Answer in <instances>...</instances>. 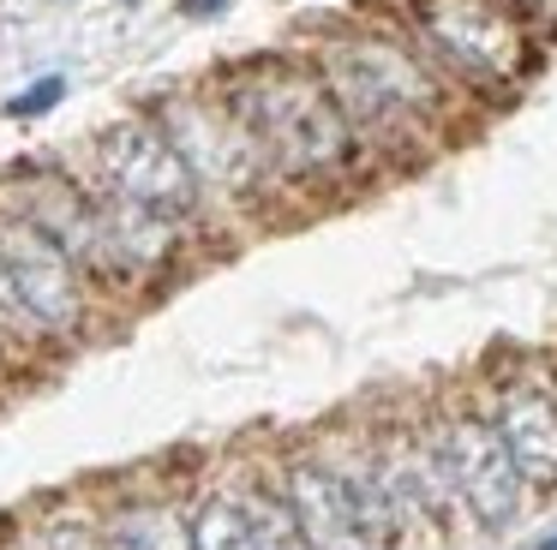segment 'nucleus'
Listing matches in <instances>:
<instances>
[{
  "label": "nucleus",
  "instance_id": "nucleus-15",
  "mask_svg": "<svg viewBox=\"0 0 557 550\" xmlns=\"http://www.w3.org/2000/svg\"><path fill=\"white\" fill-rule=\"evenodd\" d=\"M240 497H246V514H252V545L258 550H312L294 521L288 497H282V478L276 473H258V478H240Z\"/></svg>",
  "mask_w": 557,
  "mask_h": 550
},
{
  "label": "nucleus",
  "instance_id": "nucleus-10",
  "mask_svg": "<svg viewBox=\"0 0 557 550\" xmlns=\"http://www.w3.org/2000/svg\"><path fill=\"white\" fill-rule=\"evenodd\" d=\"M90 191H97V210H102V227H109V246H114V263H121L126 293H133V287L169 282L186 263V251H193V239H198L193 227L169 222L162 210L121 198V191L97 186V179H90Z\"/></svg>",
  "mask_w": 557,
  "mask_h": 550
},
{
  "label": "nucleus",
  "instance_id": "nucleus-12",
  "mask_svg": "<svg viewBox=\"0 0 557 550\" xmlns=\"http://www.w3.org/2000/svg\"><path fill=\"white\" fill-rule=\"evenodd\" d=\"M276 478H282V497H288V509H294V521H300V533L312 550H377L372 538H366L342 478L330 473V461L318 449H294L288 461L276 466Z\"/></svg>",
  "mask_w": 557,
  "mask_h": 550
},
{
  "label": "nucleus",
  "instance_id": "nucleus-6",
  "mask_svg": "<svg viewBox=\"0 0 557 550\" xmlns=\"http://www.w3.org/2000/svg\"><path fill=\"white\" fill-rule=\"evenodd\" d=\"M425 425H432V442H437V454H444V473H449V485H456L461 514H468L480 533H509V526L521 521V509H528V478L516 473V461H509L497 425L485 418V407L480 401H449V407H437Z\"/></svg>",
  "mask_w": 557,
  "mask_h": 550
},
{
  "label": "nucleus",
  "instance_id": "nucleus-11",
  "mask_svg": "<svg viewBox=\"0 0 557 550\" xmlns=\"http://www.w3.org/2000/svg\"><path fill=\"white\" fill-rule=\"evenodd\" d=\"M485 418L497 425L528 490H557V383L528 377V371L504 377L485 401Z\"/></svg>",
  "mask_w": 557,
  "mask_h": 550
},
{
  "label": "nucleus",
  "instance_id": "nucleus-20",
  "mask_svg": "<svg viewBox=\"0 0 557 550\" xmlns=\"http://www.w3.org/2000/svg\"><path fill=\"white\" fill-rule=\"evenodd\" d=\"M222 7H228V0H181V12H186V18H216Z\"/></svg>",
  "mask_w": 557,
  "mask_h": 550
},
{
  "label": "nucleus",
  "instance_id": "nucleus-9",
  "mask_svg": "<svg viewBox=\"0 0 557 550\" xmlns=\"http://www.w3.org/2000/svg\"><path fill=\"white\" fill-rule=\"evenodd\" d=\"M372 449H377V478H384V497L389 514H396V538L401 533H449L461 521V502L456 485L444 473V454L432 442V425H384L372 430Z\"/></svg>",
  "mask_w": 557,
  "mask_h": 550
},
{
  "label": "nucleus",
  "instance_id": "nucleus-18",
  "mask_svg": "<svg viewBox=\"0 0 557 550\" xmlns=\"http://www.w3.org/2000/svg\"><path fill=\"white\" fill-rule=\"evenodd\" d=\"M61 102H66V78L61 72H42V78H30L25 90L7 102V120H42V114H54Z\"/></svg>",
  "mask_w": 557,
  "mask_h": 550
},
{
  "label": "nucleus",
  "instance_id": "nucleus-22",
  "mask_svg": "<svg viewBox=\"0 0 557 550\" xmlns=\"http://www.w3.org/2000/svg\"><path fill=\"white\" fill-rule=\"evenodd\" d=\"M7 359H13V353H7V341H0V365H7Z\"/></svg>",
  "mask_w": 557,
  "mask_h": 550
},
{
  "label": "nucleus",
  "instance_id": "nucleus-2",
  "mask_svg": "<svg viewBox=\"0 0 557 550\" xmlns=\"http://www.w3.org/2000/svg\"><path fill=\"white\" fill-rule=\"evenodd\" d=\"M222 96L258 138L282 198H336L372 174V155L360 150L312 54L246 60L222 78Z\"/></svg>",
  "mask_w": 557,
  "mask_h": 550
},
{
  "label": "nucleus",
  "instance_id": "nucleus-19",
  "mask_svg": "<svg viewBox=\"0 0 557 550\" xmlns=\"http://www.w3.org/2000/svg\"><path fill=\"white\" fill-rule=\"evenodd\" d=\"M509 7L528 12V18L540 24V30H552V24H557V0H509Z\"/></svg>",
  "mask_w": 557,
  "mask_h": 550
},
{
  "label": "nucleus",
  "instance_id": "nucleus-16",
  "mask_svg": "<svg viewBox=\"0 0 557 550\" xmlns=\"http://www.w3.org/2000/svg\"><path fill=\"white\" fill-rule=\"evenodd\" d=\"M30 545H37V550H109V545H102V514L97 509H78V502L42 514L37 533H30Z\"/></svg>",
  "mask_w": 557,
  "mask_h": 550
},
{
  "label": "nucleus",
  "instance_id": "nucleus-7",
  "mask_svg": "<svg viewBox=\"0 0 557 550\" xmlns=\"http://www.w3.org/2000/svg\"><path fill=\"white\" fill-rule=\"evenodd\" d=\"M0 203L18 210L25 222H37L102 293H126L121 282V263H114V246H109V227H102V210H97V191L78 167H61V162H25L13 174H0Z\"/></svg>",
  "mask_w": 557,
  "mask_h": 550
},
{
  "label": "nucleus",
  "instance_id": "nucleus-17",
  "mask_svg": "<svg viewBox=\"0 0 557 550\" xmlns=\"http://www.w3.org/2000/svg\"><path fill=\"white\" fill-rule=\"evenodd\" d=\"M0 341H7V353H37V347H49V335L30 323V311H25V299H18L7 263H0Z\"/></svg>",
  "mask_w": 557,
  "mask_h": 550
},
{
  "label": "nucleus",
  "instance_id": "nucleus-3",
  "mask_svg": "<svg viewBox=\"0 0 557 550\" xmlns=\"http://www.w3.org/2000/svg\"><path fill=\"white\" fill-rule=\"evenodd\" d=\"M384 12L468 102H509L540 72V24L509 0H389Z\"/></svg>",
  "mask_w": 557,
  "mask_h": 550
},
{
  "label": "nucleus",
  "instance_id": "nucleus-21",
  "mask_svg": "<svg viewBox=\"0 0 557 550\" xmlns=\"http://www.w3.org/2000/svg\"><path fill=\"white\" fill-rule=\"evenodd\" d=\"M540 550H557V533H552V538H540Z\"/></svg>",
  "mask_w": 557,
  "mask_h": 550
},
{
  "label": "nucleus",
  "instance_id": "nucleus-14",
  "mask_svg": "<svg viewBox=\"0 0 557 550\" xmlns=\"http://www.w3.org/2000/svg\"><path fill=\"white\" fill-rule=\"evenodd\" d=\"M193 550H258L252 545V514H246L240 485H210L193 497Z\"/></svg>",
  "mask_w": 557,
  "mask_h": 550
},
{
  "label": "nucleus",
  "instance_id": "nucleus-8",
  "mask_svg": "<svg viewBox=\"0 0 557 550\" xmlns=\"http://www.w3.org/2000/svg\"><path fill=\"white\" fill-rule=\"evenodd\" d=\"M0 263L13 275L18 299H25L30 323L54 341H85L97 329V305H102V287L42 234L37 222H25L18 210L0 203Z\"/></svg>",
  "mask_w": 557,
  "mask_h": 550
},
{
  "label": "nucleus",
  "instance_id": "nucleus-4",
  "mask_svg": "<svg viewBox=\"0 0 557 550\" xmlns=\"http://www.w3.org/2000/svg\"><path fill=\"white\" fill-rule=\"evenodd\" d=\"M150 120L169 132L181 162L193 167L210 222H216V215H258L282 198L264 150H258V138L246 132V120L234 114V102L222 96V84H210V90L193 84V90L157 96V102H150Z\"/></svg>",
  "mask_w": 557,
  "mask_h": 550
},
{
  "label": "nucleus",
  "instance_id": "nucleus-23",
  "mask_svg": "<svg viewBox=\"0 0 557 550\" xmlns=\"http://www.w3.org/2000/svg\"><path fill=\"white\" fill-rule=\"evenodd\" d=\"M13 550H37V545H13Z\"/></svg>",
  "mask_w": 557,
  "mask_h": 550
},
{
  "label": "nucleus",
  "instance_id": "nucleus-13",
  "mask_svg": "<svg viewBox=\"0 0 557 550\" xmlns=\"http://www.w3.org/2000/svg\"><path fill=\"white\" fill-rule=\"evenodd\" d=\"M102 545L109 550H193V514L162 490L114 497L102 509Z\"/></svg>",
  "mask_w": 557,
  "mask_h": 550
},
{
  "label": "nucleus",
  "instance_id": "nucleus-1",
  "mask_svg": "<svg viewBox=\"0 0 557 550\" xmlns=\"http://www.w3.org/2000/svg\"><path fill=\"white\" fill-rule=\"evenodd\" d=\"M312 66L324 72L360 150L384 167H413L437 155L468 114V96L425 60V48L389 12L324 24L312 36Z\"/></svg>",
  "mask_w": 557,
  "mask_h": 550
},
{
  "label": "nucleus",
  "instance_id": "nucleus-5",
  "mask_svg": "<svg viewBox=\"0 0 557 550\" xmlns=\"http://www.w3.org/2000/svg\"><path fill=\"white\" fill-rule=\"evenodd\" d=\"M78 174L109 186V191H121V198H133V203H150V210H162L169 222L193 227V234L210 227L205 191H198L193 167L181 162V150L169 143V132L150 120V108L121 114L114 126H102L97 138H90V155H85Z\"/></svg>",
  "mask_w": 557,
  "mask_h": 550
}]
</instances>
